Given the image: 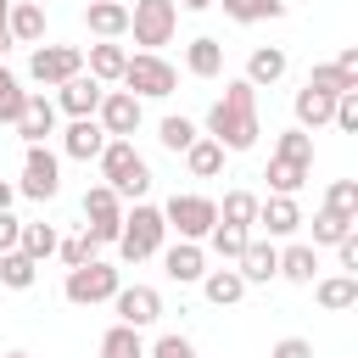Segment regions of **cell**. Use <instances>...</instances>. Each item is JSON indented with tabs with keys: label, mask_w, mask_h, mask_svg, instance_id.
<instances>
[{
	"label": "cell",
	"mask_w": 358,
	"mask_h": 358,
	"mask_svg": "<svg viewBox=\"0 0 358 358\" xmlns=\"http://www.w3.org/2000/svg\"><path fill=\"white\" fill-rule=\"evenodd\" d=\"M257 201H263V196H252V190H224V201H218V224L252 229V224H257Z\"/></svg>",
	"instance_id": "31"
},
{
	"label": "cell",
	"mask_w": 358,
	"mask_h": 358,
	"mask_svg": "<svg viewBox=\"0 0 358 358\" xmlns=\"http://www.w3.org/2000/svg\"><path fill=\"white\" fill-rule=\"evenodd\" d=\"M123 62H129V50H123L117 39H101V45H90L84 73H90L95 84H117V78H123Z\"/></svg>",
	"instance_id": "24"
},
{
	"label": "cell",
	"mask_w": 358,
	"mask_h": 358,
	"mask_svg": "<svg viewBox=\"0 0 358 358\" xmlns=\"http://www.w3.org/2000/svg\"><path fill=\"white\" fill-rule=\"evenodd\" d=\"M95 168H101V185H106L117 201H145V190H151V162L134 151V140H106L101 157H95Z\"/></svg>",
	"instance_id": "2"
},
{
	"label": "cell",
	"mask_w": 358,
	"mask_h": 358,
	"mask_svg": "<svg viewBox=\"0 0 358 358\" xmlns=\"http://www.w3.org/2000/svg\"><path fill=\"white\" fill-rule=\"evenodd\" d=\"M291 112H296V129H308V134H313V129H324V123H330L336 95H324V90H308V84H302V90H296V101H291Z\"/></svg>",
	"instance_id": "26"
},
{
	"label": "cell",
	"mask_w": 358,
	"mask_h": 358,
	"mask_svg": "<svg viewBox=\"0 0 358 358\" xmlns=\"http://www.w3.org/2000/svg\"><path fill=\"white\" fill-rule=\"evenodd\" d=\"M308 162H291V157H268V168H263V179H268V196H296L302 185H308Z\"/></svg>",
	"instance_id": "28"
},
{
	"label": "cell",
	"mask_w": 358,
	"mask_h": 358,
	"mask_svg": "<svg viewBox=\"0 0 358 358\" xmlns=\"http://www.w3.org/2000/svg\"><path fill=\"white\" fill-rule=\"evenodd\" d=\"M268 358H313V341H308V336H280V341L268 347Z\"/></svg>",
	"instance_id": "45"
},
{
	"label": "cell",
	"mask_w": 358,
	"mask_h": 358,
	"mask_svg": "<svg viewBox=\"0 0 358 358\" xmlns=\"http://www.w3.org/2000/svg\"><path fill=\"white\" fill-rule=\"evenodd\" d=\"M268 157H291V162H308V168H313V134H308V129H285Z\"/></svg>",
	"instance_id": "39"
},
{
	"label": "cell",
	"mask_w": 358,
	"mask_h": 358,
	"mask_svg": "<svg viewBox=\"0 0 358 358\" xmlns=\"http://www.w3.org/2000/svg\"><path fill=\"white\" fill-rule=\"evenodd\" d=\"M6 34H11V45H45V6H28V0H11V17H6Z\"/></svg>",
	"instance_id": "23"
},
{
	"label": "cell",
	"mask_w": 358,
	"mask_h": 358,
	"mask_svg": "<svg viewBox=\"0 0 358 358\" xmlns=\"http://www.w3.org/2000/svg\"><path fill=\"white\" fill-rule=\"evenodd\" d=\"M336 73H341L347 84H358V45H341V56H336Z\"/></svg>",
	"instance_id": "48"
},
{
	"label": "cell",
	"mask_w": 358,
	"mask_h": 358,
	"mask_svg": "<svg viewBox=\"0 0 358 358\" xmlns=\"http://www.w3.org/2000/svg\"><path fill=\"white\" fill-rule=\"evenodd\" d=\"M73 73H84V50H78V45H34V56H28V78H34V84L56 90V84H67Z\"/></svg>",
	"instance_id": "10"
},
{
	"label": "cell",
	"mask_w": 358,
	"mask_h": 358,
	"mask_svg": "<svg viewBox=\"0 0 358 358\" xmlns=\"http://www.w3.org/2000/svg\"><path fill=\"white\" fill-rule=\"evenodd\" d=\"M11 129H17L22 145H45V140L56 134V101L39 95V90H28V106H22V117H17Z\"/></svg>",
	"instance_id": "16"
},
{
	"label": "cell",
	"mask_w": 358,
	"mask_h": 358,
	"mask_svg": "<svg viewBox=\"0 0 358 358\" xmlns=\"http://www.w3.org/2000/svg\"><path fill=\"white\" fill-rule=\"evenodd\" d=\"M302 84H308V90H324V95H347V90H358V84H347V78L336 73V62H313Z\"/></svg>",
	"instance_id": "40"
},
{
	"label": "cell",
	"mask_w": 358,
	"mask_h": 358,
	"mask_svg": "<svg viewBox=\"0 0 358 358\" xmlns=\"http://www.w3.org/2000/svg\"><path fill=\"white\" fill-rule=\"evenodd\" d=\"M17 196H28V201H56V196H62V157H56L50 145H22Z\"/></svg>",
	"instance_id": "8"
},
{
	"label": "cell",
	"mask_w": 358,
	"mask_h": 358,
	"mask_svg": "<svg viewBox=\"0 0 358 358\" xmlns=\"http://www.w3.org/2000/svg\"><path fill=\"white\" fill-rule=\"evenodd\" d=\"M218 6H224L229 22H274V17H285L280 0H218Z\"/></svg>",
	"instance_id": "34"
},
{
	"label": "cell",
	"mask_w": 358,
	"mask_h": 358,
	"mask_svg": "<svg viewBox=\"0 0 358 358\" xmlns=\"http://www.w3.org/2000/svg\"><path fill=\"white\" fill-rule=\"evenodd\" d=\"M330 123H336L341 134H358V90L336 95V112H330Z\"/></svg>",
	"instance_id": "44"
},
{
	"label": "cell",
	"mask_w": 358,
	"mask_h": 358,
	"mask_svg": "<svg viewBox=\"0 0 358 358\" xmlns=\"http://www.w3.org/2000/svg\"><path fill=\"white\" fill-rule=\"evenodd\" d=\"M84 235L95 246H117V235H123V201L106 185H90L84 190Z\"/></svg>",
	"instance_id": "9"
},
{
	"label": "cell",
	"mask_w": 358,
	"mask_h": 358,
	"mask_svg": "<svg viewBox=\"0 0 358 358\" xmlns=\"http://www.w3.org/2000/svg\"><path fill=\"white\" fill-rule=\"evenodd\" d=\"M140 117H145V101H134L129 90H106L101 106H95V123L106 129V140H134Z\"/></svg>",
	"instance_id": "11"
},
{
	"label": "cell",
	"mask_w": 358,
	"mask_h": 358,
	"mask_svg": "<svg viewBox=\"0 0 358 358\" xmlns=\"http://www.w3.org/2000/svg\"><path fill=\"white\" fill-rule=\"evenodd\" d=\"M157 140H162V151H173V157H185L196 140H201V129L190 123V117H179V112H168L162 123H157Z\"/></svg>",
	"instance_id": "30"
},
{
	"label": "cell",
	"mask_w": 358,
	"mask_h": 358,
	"mask_svg": "<svg viewBox=\"0 0 358 358\" xmlns=\"http://www.w3.org/2000/svg\"><path fill=\"white\" fill-rule=\"evenodd\" d=\"M145 358H196V347H190V336L168 330V336H157V341L145 347Z\"/></svg>",
	"instance_id": "43"
},
{
	"label": "cell",
	"mask_w": 358,
	"mask_h": 358,
	"mask_svg": "<svg viewBox=\"0 0 358 358\" xmlns=\"http://www.w3.org/2000/svg\"><path fill=\"white\" fill-rule=\"evenodd\" d=\"M39 280V263L34 257H22V252H0V285L6 291H28Z\"/></svg>",
	"instance_id": "33"
},
{
	"label": "cell",
	"mask_w": 358,
	"mask_h": 358,
	"mask_svg": "<svg viewBox=\"0 0 358 358\" xmlns=\"http://www.w3.org/2000/svg\"><path fill=\"white\" fill-rule=\"evenodd\" d=\"M6 358H34V352H6Z\"/></svg>",
	"instance_id": "52"
},
{
	"label": "cell",
	"mask_w": 358,
	"mask_h": 358,
	"mask_svg": "<svg viewBox=\"0 0 358 358\" xmlns=\"http://www.w3.org/2000/svg\"><path fill=\"white\" fill-rule=\"evenodd\" d=\"M84 28L95 39H123L129 34V6L123 0H90L84 6Z\"/></svg>",
	"instance_id": "19"
},
{
	"label": "cell",
	"mask_w": 358,
	"mask_h": 358,
	"mask_svg": "<svg viewBox=\"0 0 358 358\" xmlns=\"http://www.w3.org/2000/svg\"><path fill=\"white\" fill-rule=\"evenodd\" d=\"M22 106H28V90H22V78L0 62V123H17Z\"/></svg>",
	"instance_id": "37"
},
{
	"label": "cell",
	"mask_w": 358,
	"mask_h": 358,
	"mask_svg": "<svg viewBox=\"0 0 358 358\" xmlns=\"http://www.w3.org/2000/svg\"><path fill=\"white\" fill-rule=\"evenodd\" d=\"M134 101H168L173 90H179V73H173V62L168 56H157V50H134L129 62H123V78H117Z\"/></svg>",
	"instance_id": "4"
},
{
	"label": "cell",
	"mask_w": 358,
	"mask_h": 358,
	"mask_svg": "<svg viewBox=\"0 0 358 358\" xmlns=\"http://www.w3.org/2000/svg\"><path fill=\"white\" fill-rule=\"evenodd\" d=\"M308 218H302V207H296V196H263L257 201V224L252 229H263V241H285V235H296Z\"/></svg>",
	"instance_id": "13"
},
{
	"label": "cell",
	"mask_w": 358,
	"mask_h": 358,
	"mask_svg": "<svg viewBox=\"0 0 358 358\" xmlns=\"http://www.w3.org/2000/svg\"><path fill=\"white\" fill-rule=\"evenodd\" d=\"M162 241H168L162 207H151V201L123 207V235H117V257H123V263H145V257H157Z\"/></svg>",
	"instance_id": "3"
},
{
	"label": "cell",
	"mask_w": 358,
	"mask_h": 358,
	"mask_svg": "<svg viewBox=\"0 0 358 358\" xmlns=\"http://www.w3.org/2000/svg\"><path fill=\"white\" fill-rule=\"evenodd\" d=\"M101 358H145V341H140V330H129V324H112V330L101 336Z\"/></svg>",
	"instance_id": "36"
},
{
	"label": "cell",
	"mask_w": 358,
	"mask_h": 358,
	"mask_svg": "<svg viewBox=\"0 0 358 358\" xmlns=\"http://www.w3.org/2000/svg\"><path fill=\"white\" fill-rule=\"evenodd\" d=\"M112 308H117V324L145 330V324H157V319H162V291H157V285H117Z\"/></svg>",
	"instance_id": "12"
},
{
	"label": "cell",
	"mask_w": 358,
	"mask_h": 358,
	"mask_svg": "<svg viewBox=\"0 0 358 358\" xmlns=\"http://www.w3.org/2000/svg\"><path fill=\"white\" fill-rule=\"evenodd\" d=\"M324 213L358 224V179H330V190H324Z\"/></svg>",
	"instance_id": "35"
},
{
	"label": "cell",
	"mask_w": 358,
	"mask_h": 358,
	"mask_svg": "<svg viewBox=\"0 0 358 358\" xmlns=\"http://www.w3.org/2000/svg\"><path fill=\"white\" fill-rule=\"evenodd\" d=\"M162 224H168V235H179V241H207V229L218 224V201L213 196H201V190H173L168 201H162Z\"/></svg>",
	"instance_id": "5"
},
{
	"label": "cell",
	"mask_w": 358,
	"mask_h": 358,
	"mask_svg": "<svg viewBox=\"0 0 358 358\" xmlns=\"http://www.w3.org/2000/svg\"><path fill=\"white\" fill-rule=\"evenodd\" d=\"M173 6H185V11H213L218 0H173Z\"/></svg>",
	"instance_id": "50"
},
{
	"label": "cell",
	"mask_w": 358,
	"mask_h": 358,
	"mask_svg": "<svg viewBox=\"0 0 358 358\" xmlns=\"http://www.w3.org/2000/svg\"><path fill=\"white\" fill-rule=\"evenodd\" d=\"M162 274H168L173 285H201V274H207V246H201V241H173V246H162Z\"/></svg>",
	"instance_id": "14"
},
{
	"label": "cell",
	"mask_w": 358,
	"mask_h": 358,
	"mask_svg": "<svg viewBox=\"0 0 358 358\" xmlns=\"http://www.w3.org/2000/svg\"><path fill=\"white\" fill-rule=\"evenodd\" d=\"M129 34H134L140 50L162 56V45H173V34H179V6L173 0H134L129 6Z\"/></svg>",
	"instance_id": "7"
},
{
	"label": "cell",
	"mask_w": 358,
	"mask_h": 358,
	"mask_svg": "<svg viewBox=\"0 0 358 358\" xmlns=\"http://www.w3.org/2000/svg\"><path fill=\"white\" fill-rule=\"evenodd\" d=\"M95 252H101V246H95L90 235H67V241H56V257H62L67 268H78V263H90Z\"/></svg>",
	"instance_id": "42"
},
{
	"label": "cell",
	"mask_w": 358,
	"mask_h": 358,
	"mask_svg": "<svg viewBox=\"0 0 358 358\" xmlns=\"http://www.w3.org/2000/svg\"><path fill=\"white\" fill-rule=\"evenodd\" d=\"M201 296H207L213 308H235V302L246 296V280L235 274V263H229V268H207V274H201Z\"/></svg>",
	"instance_id": "27"
},
{
	"label": "cell",
	"mask_w": 358,
	"mask_h": 358,
	"mask_svg": "<svg viewBox=\"0 0 358 358\" xmlns=\"http://www.w3.org/2000/svg\"><path fill=\"white\" fill-rule=\"evenodd\" d=\"M313 296L324 313H347V308H358V274H319Z\"/></svg>",
	"instance_id": "22"
},
{
	"label": "cell",
	"mask_w": 358,
	"mask_h": 358,
	"mask_svg": "<svg viewBox=\"0 0 358 358\" xmlns=\"http://www.w3.org/2000/svg\"><path fill=\"white\" fill-rule=\"evenodd\" d=\"M6 17H11V0H0V28H6Z\"/></svg>",
	"instance_id": "51"
},
{
	"label": "cell",
	"mask_w": 358,
	"mask_h": 358,
	"mask_svg": "<svg viewBox=\"0 0 358 358\" xmlns=\"http://www.w3.org/2000/svg\"><path fill=\"white\" fill-rule=\"evenodd\" d=\"M17 235H22V218L17 213H0V252H17Z\"/></svg>",
	"instance_id": "47"
},
{
	"label": "cell",
	"mask_w": 358,
	"mask_h": 358,
	"mask_svg": "<svg viewBox=\"0 0 358 358\" xmlns=\"http://www.w3.org/2000/svg\"><path fill=\"white\" fill-rule=\"evenodd\" d=\"M285 67H291V56H285L280 45H257V50L246 56V73H241V78H246L252 90H268V84L285 78Z\"/></svg>",
	"instance_id": "20"
},
{
	"label": "cell",
	"mask_w": 358,
	"mask_h": 358,
	"mask_svg": "<svg viewBox=\"0 0 358 358\" xmlns=\"http://www.w3.org/2000/svg\"><path fill=\"white\" fill-rule=\"evenodd\" d=\"M56 224H22V235H17V252L22 257H34V263H45V257H56Z\"/></svg>",
	"instance_id": "32"
},
{
	"label": "cell",
	"mask_w": 358,
	"mask_h": 358,
	"mask_svg": "<svg viewBox=\"0 0 358 358\" xmlns=\"http://www.w3.org/2000/svg\"><path fill=\"white\" fill-rule=\"evenodd\" d=\"M11 201H17V185H11V179H0V213H11Z\"/></svg>",
	"instance_id": "49"
},
{
	"label": "cell",
	"mask_w": 358,
	"mask_h": 358,
	"mask_svg": "<svg viewBox=\"0 0 358 358\" xmlns=\"http://www.w3.org/2000/svg\"><path fill=\"white\" fill-rule=\"evenodd\" d=\"M235 274L246 280V291H252V285H268V280H280V246L252 235V241H246V252L235 257Z\"/></svg>",
	"instance_id": "17"
},
{
	"label": "cell",
	"mask_w": 358,
	"mask_h": 358,
	"mask_svg": "<svg viewBox=\"0 0 358 358\" xmlns=\"http://www.w3.org/2000/svg\"><path fill=\"white\" fill-rule=\"evenodd\" d=\"M224 162H229V151H224L218 140H207V134H201V140L185 151V168H190V179H218V173H224Z\"/></svg>",
	"instance_id": "29"
},
{
	"label": "cell",
	"mask_w": 358,
	"mask_h": 358,
	"mask_svg": "<svg viewBox=\"0 0 358 358\" xmlns=\"http://www.w3.org/2000/svg\"><path fill=\"white\" fill-rule=\"evenodd\" d=\"M280 6H285V0H280Z\"/></svg>",
	"instance_id": "54"
},
{
	"label": "cell",
	"mask_w": 358,
	"mask_h": 358,
	"mask_svg": "<svg viewBox=\"0 0 358 358\" xmlns=\"http://www.w3.org/2000/svg\"><path fill=\"white\" fill-rule=\"evenodd\" d=\"M280 280H291V285H313V280H319V246L291 241V246L280 252Z\"/></svg>",
	"instance_id": "25"
},
{
	"label": "cell",
	"mask_w": 358,
	"mask_h": 358,
	"mask_svg": "<svg viewBox=\"0 0 358 358\" xmlns=\"http://www.w3.org/2000/svg\"><path fill=\"white\" fill-rule=\"evenodd\" d=\"M28 6H50V0H28Z\"/></svg>",
	"instance_id": "53"
},
{
	"label": "cell",
	"mask_w": 358,
	"mask_h": 358,
	"mask_svg": "<svg viewBox=\"0 0 358 358\" xmlns=\"http://www.w3.org/2000/svg\"><path fill=\"white\" fill-rule=\"evenodd\" d=\"M101 95H106V84H95L90 73H73L67 84H56V112H67V117H95V106H101Z\"/></svg>",
	"instance_id": "15"
},
{
	"label": "cell",
	"mask_w": 358,
	"mask_h": 358,
	"mask_svg": "<svg viewBox=\"0 0 358 358\" xmlns=\"http://www.w3.org/2000/svg\"><path fill=\"white\" fill-rule=\"evenodd\" d=\"M246 241H252V229H235V224H213V229H207V246H213L224 263H235V257L246 252Z\"/></svg>",
	"instance_id": "38"
},
{
	"label": "cell",
	"mask_w": 358,
	"mask_h": 358,
	"mask_svg": "<svg viewBox=\"0 0 358 358\" xmlns=\"http://www.w3.org/2000/svg\"><path fill=\"white\" fill-rule=\"evenodd\" d=\"M358 224H347V218H336V213H313V246H336V241H347Z\"/></svg>",
	"instance_id": "41"
},
{
	"label": "cell",
	"mask_w": 358,
	"mask_h": 358,
	"mask_svg": "<svg viewBox=\"0 0 358 358\" xmlns=\"http://www.w3.org/2000/svg\"><path fill=\"white\" fill-rule=\"evenodd\" d=\"M185 73H190V78H218V73H224V39L196 34V39L185 45Z\"/></svg>",
	"instance_id": "21"
},
{
	"label": "cell",
	"mask_w": 358,
	"mask_h": 358,
	"mask_svg": "<svg viewBox=\"0 0 358 358\" xmlns=\"http://www.w3.org/2000/svg\"><path fill=\"white\" fill-rule=\"evenodd\" d=\"M117 285H123V268H112V263L90 257V263L67 268V280H62V296H67L73 308H95V302H112V296H117Z\"/></svg>",
	"instance_id": "6"
},
{
	"label": "cell",
	"mask_w": 358,
	"mask_h": 358,
	"mask_svg": "<svg viewBox=\"0 0 358 358\" xmlns=\"http://www.w3.org/2000/svg\"><path fill=\"white\" fill-rule=\"evenodd\" d=\"M207 140H218L229 157L235 151H252L257 134H263V117H257V90L246 78H224V95L207 106Z\"/></svg>",
	"instance_id": "1"
},
{
	"label": "cell",
	"mask_w": 358,
	"mask_h": 358,
	"mask_svg": "<svg viewBox=\"0 0 358 358\" xmlns=\"http://www.w3.org/2000/svg\"><path fill=\"white\" fill-rule=\"evenodd\" d=\"M101 145H106V129H101L95 117H73V123L62 129V157H73V162H95Z\"/></svg>",
	"instance_id": "18"
},
{
	"label": "cell",
	"mask_w": 358,
	"mask_h": 358,
	"mask_svg": "<svg viewBox=\"0 0 358 358\" xmlns=\"http://www.w3.org/2000/svg\"><path fill=\"white\" fill-rule=\"evenodd\" d=\"M336 263H341V274H358V229L347 241H336Z\"/></svg>",
	"instance_id": "46"
}]
</instances>
